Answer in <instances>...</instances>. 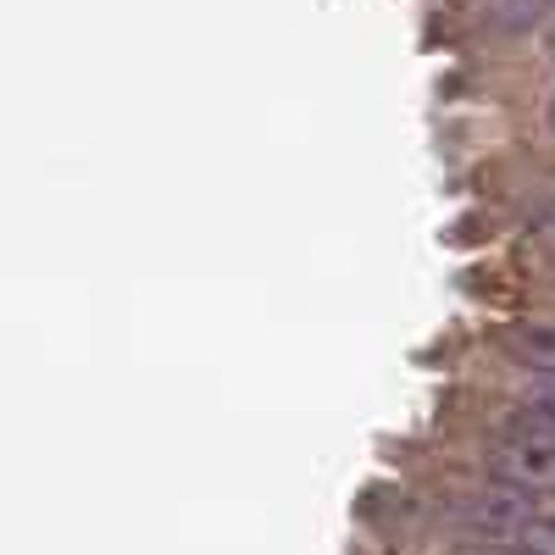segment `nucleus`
Wrapping results in <instances>:
<instances>
[{"instance_id":"obj_5","label":"nucleus","mask_w":555,"mask_h":555,"mask_svg":"<svg viewBox=\"0 0 555 555\" xmlns=\"http://www.w3.org/2000/svg\"><path fill=\"white\" fill-rule=\"evenodd\" d=\"M528 411H539V416H550V423H555V384H533Z\"/></svg>"},{"instance_id":"obj_7","label":"nucleus","mask_w":555,"mask_h":555,"mask_svg":"<svg viewBox=\"0 0 555 555\" xmlns=\"http://www.w3.org/2000/svg\"><path fill=\"white\" fill-rule=\"evenodd\" d=\"M544 56H550V67H555V34L544 39Z\"/></svg>"},{"instance_id":"obj_3","label":"nucleus","mask_w":555,"mask_h":555,"mask_svg":"<svg viewBox=\"0 0 555 555\" xmlns=\"http://www.w3.org/2000/svg\"><path fill=\"white\" fill-rule=\"evenodd\" d=\"M444 555H533V550H522L512 539H478V544H450Z\"/></svg>"},{"instance_id":"obj_8","label":"nucleus","mask_w":555,"mask_h":555,"mask_svg":"<svg viewBox=\"0 0 555 555\" xmlns=\"http://www.w3.org/2000/svg\"><path fill=\"white\" fill-rule=\"evenodd\" d=\"M550 228H555V211H550Z\"/></svg>"},{"instance_id":"obj_1","label":"nucleus","mask_w":555,"mask_h":555,"mask_svg":"<svg viewBox=\"0 0 555 555\" xmlns=\"http://www.w3.org/2000/svg\"><path fill=\"white\" fill-rule=\"evenodd\" d=\"M489 467L505 489H517V494H555V450L544 444H522V439H494L489 450Z\"/></svg>"},{"instance_id":"obj_2","label":"nucleus","mask_w":555,"mask_h":555,"mask_svg":"<svg viewBox=\"0 0 555 555\" xmlns=\"http://www.w3.org/2000/svg\"><path fill=\"white\" fill-rule=\"evenodd\" d=\"M500 350L512 356L522 373H533L539 384H555V322H539V317H522V322H505L494 328Z\"/></svg>"},{"instance_id":"obj_4","label":"nucleus","mask_w":555,"mask_h":555,"mask_svg":"<svg viewBox=\"0 0 555 555\" xmlns=\"http://www.w3.org/2000/svg\"><path fill=\"white\" fill-rule=\"evenodd\" d=\"M483 23H494V28H539V23H544V7H528V12L494 7V12H483Z\"/></svg>"},{"instance_id":"obj_6","label":"nucleus","mask_w":555,"mask_h":555,"mask_svg":"<svg viewBox=\"0 0 555 555\" xmlns=\"http://www.w3.org/2000/svg\"><path fill=\"white\" fill-rule=\"evenodd\" d=\"M544 122H550V133H555V95L544 101Z\"/></svg>"}]
</instances>
